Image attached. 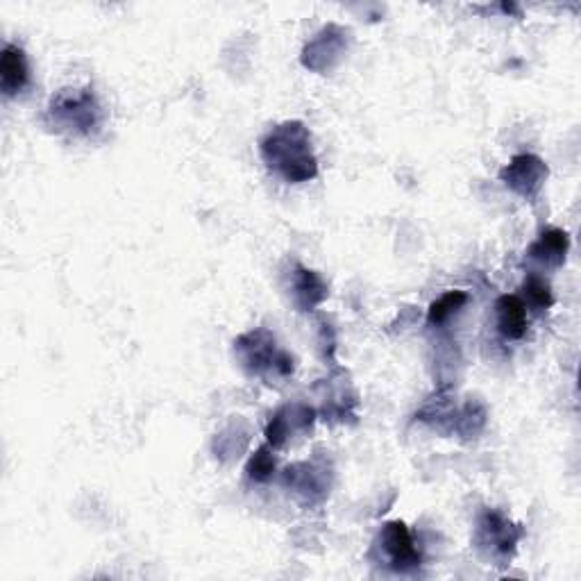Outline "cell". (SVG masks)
Listing matches in <instances>:
<instances>
[{
    "mask_svg": "<svg viewBox=\"0 0 581 581\" xmlns=\"http://www.w3.org/2000/svg\"><path fill=\"white\" fill-rule=\"evenodd\" d=\"M273 473H275L273 454L266 448L257 450L255 457H252L248 463V477L252 479V482H266V479L273 477Z\"/></svg>",
    "mask_w": 581,
    "mask_h": 581,
    "instance_id": "4fadbf2b",
    "label": "cell"
},
{
    "mask_svg": "<svg viewBox=\"0 0 581 581\" xmlns=\"http://www.w3.org/2000/svg\"><path fill=\"white\" fill-rule=\"evenodd\" d=\"M498 332L507 341H520L527 334V305L520 296H502L495 305Z\"/></svg>",
    "mask_w": 581,
    "mask_h": 581,
    "instance_id": "ba28073f",
    "label": "cell"
},
{
    "mask_svg": "<svg viewBox=\"0 0 581 581\" xmlns=\"http://www.w3.org/2000/svg\"><path fill=\"white\" fill-rule=\"evenodd\" d=\"M327 298V284L321 280V275L307 271L300 264L293 273V302L300 311H311L316 305Z\"/></svg>",
    "mask_w": 581,
    "mask_h": 581,
    "instance_id": "30bf717a",
    "label": "cell"
},
{
    "mask_svg": "<svg viewBox=\"0 0 581 581\" xmlns=\"http://www.w3.org/2000/svg\"><path fill=\"white\" fill-rule=\"evenodd\" d=\"M48 114L55 119L60 130L66 128L78 134H91L100 128V107L94 94L89 91H71V94H60L50 103Z\"/></svg>",
    "mask_w": 581,
    "mask_h": 581,
    "instance_id": "7a4b0ae2",
    "label": "cell"
},
{
    "mask_svg": "<svg viewBox=\"0 0 581 581\" xmlns=\"http://www.w3.org/2000/svg\"><path fill=\"white\" fill-rule=\"evenodd\" d=\"M468 302V296L463 291H448V293H443V296L432 302V307H429V316H427V321L429 325H443V323H448L450 318L457 314V311L466 305Z\"/></svg>",
    "mask_w": 581,
    "mask_h": 581,
    "instance_id": "8fae6325",
    "label": "cell"
},
{
    "mask_svg": "<svg viewBox=\"0 0 581 581\" xmlns=\"http://www.w3.org/2000/svg\"><path fill=\"white\" fill-rule=\"evenodd\" d=\"M237 350L241 352L243 364L250 366V373L261 375L266 368H275L280 375L293 373V359L275 348V339L268 332L259 330L239 339Z\"/></svg>",
    "mask_w": 581,
    "mask_h": 581,
    "instance_id": "3957f363",
    "label": "cell"
},
{
    "mask_svg": "<svg viewBox=\"0 0 581 581\" xmlns=\"http://www.w3.org/2000/svg\"><path fill=\"white\" fill-rule=\"evenodd\" d=\"M570 250V237L568 232L559 230V227H550L545 230L541 237H538L532 246H529L527 255L529 259L538 261V264L545 266H561L566 261V255Z\"/></svg>",
    "mask_w": 581,
    "mask_h": 581,
    "instance_id": "9c48e42d",
    "label": "cell"
},
{
    "mask_svg": "<svg viewBox=\"0 0 581 581\" xmlns=\"http://www.w3.org/2000/svg\"><path fill=\"white\" fill-rule=\"evenodd\" d=\"M382 547L386 557H389V566L395 572H411L423 563V557H420L418 547L414 545V538H411L407 525L400 520H393L384 527Z\"/></svg>",
    "mask_w": 581,
    "mask_h": 581,
    "instance_id": "8992f818",
    "label": "cell"
},
{
    "mask_svg": "<svg viewBox=\"0 0 581 581\" xmlns=\"http://www.w3.org/2000/svg\"><path fill=\"white\" fill-rule=\"evenodd\" d=\"M522 536V529H516L498 511H486L479 520L477 543L486 547L495 559H509L516 552V545Z\"/></svg>",
    "mask_w": 581,
    "mask_h": 581,
    "instance_id": "277c9868",
    "label": "cell"
},
{
    "mask_svg": "<svg viewBox=\"0 0 581 581\" xmlns=\"http://www.w3.org/2000/svg\"><path fill=\"white\" fill-rule=\"evenodd\" d=\"M30 82L28 60H25L23 48L14 44H5L3 55H0V89L10 98L21 94Z\"/></svg>",
    "mask_w": 581,
    "mask_h": 581,
    "instance_id": "52a82bcc",
    "label": "cell"
},
{
    "mask_svg": "<svg viewBox=\"0 0 581 581\" xmlns=\"http://www.w3.org/2000/svg\"><path fill=\"white\" fill-rule=\"evenodd\" d=\"M500 178L509 189L516 191L518 196L532 200L543 189V182L547 178V166L543 159L536 155H518L511 159L509 166L502 168Z\"/></svg>",
    "mask_w": 581,
    "mask_h": 581,
    "instance_id": "5b68a950",
    "label": "cell"
},
{
    "mask_svg": "<svg viewBox=\"0 0 581 581\" xmlns=\"http://www.w3.org/2000/svg\"><path fill=\"white\" fill-rule=\"evenodd\" d=\"M261 157L286 182H309L318 175L316 157L311 153V134L298 121L284 123L268 134L261 141Z\"/></svg>",
    "mask_w": 581,
    "mask_h": 581,
    "instance_id": "6da1fadb",
    "label": "cell"
},
{
    "mask_svg": "<svg viewBox=\"0 0 581 581\" xmlns=\"http://www.w3.org/2000/svg\"><path fill=\"white\" fill-rule=\"evenodd\" d=\"M522 291H525L527 305H532L536 311H545L554 305V293L552 286L547 284L543 277L529 275L525 284H522Z\"/></svg>",
    "mask_w": 581,
    "mask_h": 581,
    "instance_id": "7c38bea8",
    "label": "cell"
}]
</instances>
